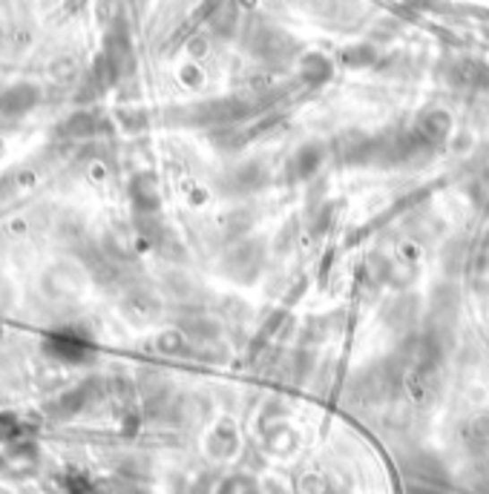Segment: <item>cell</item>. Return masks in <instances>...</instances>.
I'll use <instances>...</instances> for the list:
<instances>
[{
	"mask_svg": "<svg viewBox=\"0 0 489 494\" xmlns=\"http://www.w3.org/2000/svg\"><path fill=\"white\" fill-rule=\"evenodd\" d=\"M222 494H256L253 483H248V480H227Z\"/></svg>",
	"mask_w": 489,
	"mask_h": 494,
	"instance_id": "1",
	"label": "cell"
}]
</instances>
